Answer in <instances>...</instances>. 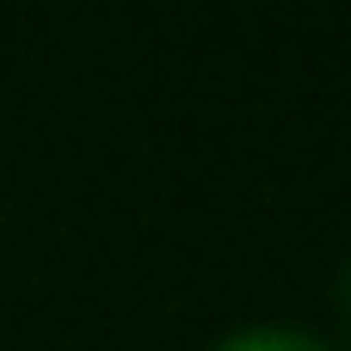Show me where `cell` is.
<instances>
[{"mask_svg":"<svg viewBox=\"0 0 351 351\" xmlns=\"http://www.w3.org/2000/svg\"><path fill=\"white\" fill-rule=\"evenodd\" d=\"M216 351H327V346H315L296 327H241V333H228Z\"/></svg>","mask_w":351,"mask_h":351,"instance_id":"6da1fadb","label":"cell"},{"mask_svg":"<svg viewBox=\"0 0 351 351\" xmlns=\"http://www.w3.org/2000/svg\"><path fill=\"white\" fill-rule=\"evenodd\" d=\"M346 308H351V278H346Z\"/></svg>","mask_w":351,"mask_h":351,"instance_id":"7a4b0ae2","label":"cell"}]
</instances>
